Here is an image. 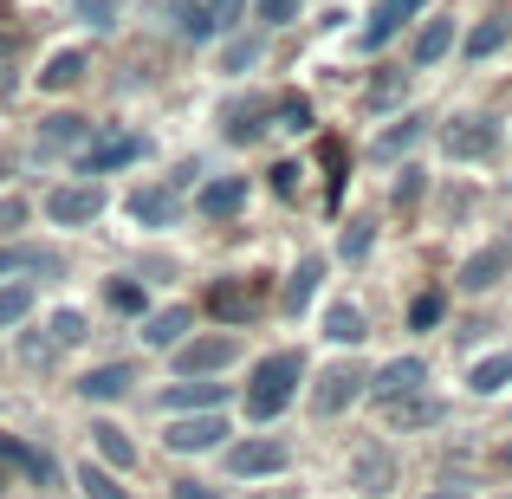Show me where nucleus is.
Segmentation results:
<instances>
[{
  "mask_svg": "<svg viewBox=\"0 0 512 499\" xmlns=\"http://www.w3.org/2000/svg\"><path fill=\"white\" fill-rule=\"evenodd\" d=\"M299 376H305V357H299V350H273V357L253 363V383H247V415H253V422H273V415L292 402Z\"/></svg>",
  "mask_w": 512,
  "mask_h": 499,
  "instance_id": "obj_1",
  "label": "nucleus"
},
{
  "mask_svg": "<svg viewBox=\"0 0 512 499\" xmlns=\"http://www.w3.org/2000/svg\"><path fill=\"white\" fill-rule=\"evenodd\" d=\"M98 214H104L98 182H72V188H52L46 195V221H59V227H85V221H98Z\"/></svg>",
  "mask_w": 512,
  "mask_h": 499,
  "instance_id": "obj_2",
  "label": "nucleus"
},
{
  "mask_svg": "<svg viewBox=\"0 0 512 499\" xmlns=\"http://www.w3.org/2000/svg\"><path fill=\"white\" fill-rule=\"evenodd\" d=\"M137 156H143V137H130V130H104V137H91V143H85L78 169H85V175H111V169L137 163Z\"/></svg>",
  "mask_w": 512,
  "mask_h": 499,
  "instance_id": "obj_3",
  "label": "nucleus"
},
{
  "mask_svg": "<svg viewBox=\"0 0 512 499\" xmlns=\"http://www.w3.org/2000/svg\"><path fill=\"white\" fill-rule=\"evenodd\" d=\"M506 273H512V240H493V247H480V253L461 260L454 286H461V292H487V286H500Z\"/></svg>",
  "mask_w": 512,
  "mask_h": 499,
  "instance_id": "obj_4",
  "label": "nucleus"
},
{
  "mask_svg": "<svg viewBox=\"0 0 512 499\" xmlns=\"http://www.w3.org/2000/svg\"><path fill=\"white\" fill-rule=\"evenodd\" d=\"M422 383H428V363L422 357H396V363H383L363 389H370L376 402H402V396H422Z\"/></svg>",
  "mask_w": 512,
  "mask_h": 499,
  "instance_id": "obj_5",
  "label": "nucleus"
},
{
  "mask_svg": "<svg viewBox=\"0 0 512 499\" xmlns=\"http://www.w3.org/2000/svg\"><path fill=\"white\" fill-rule=\"evenodd\" d=\"M363 383H370V370H363V363H331V370L318 376V389H312V409L318 415H338L344 402H357Z\"/></svg>",
  "mask_w": 512,
  "mask_h": 499,
  "instance_id": "obj_6",
  "label": "nucleus"
},
{
  "mask_svg": "<svg viewBox=\"0 0 512 499\" xmlns=\"http://www.w3.org/2000/svg\"><path fill=\"white\" fill-rule=\"evenodd\" d=\"M493 143H500V130H493L487 117H461V124L441 130V150H448L454 163H480V156H493Z\"/></svg>",
  "mask_w": 512,
  "mask_h": 499,
  "instance_id": "obj_7",
  "label": "nucleus"
},
{
  "mask_svg": "<svg viewBox=\"0 0 512 499\" xmlns=\"http://www.w3.org/2000/svg\"><path fill=\"white\" fill-rule=\"evenodd\" d=\"M292 454L286 441H240V448H227V474L234 480H260V474H279Z\"/></svg>",
  "mask_w": 512,
  "mask_h": 499,
  "instance_id": "obj_8",
  "label": "nucleus"
},
{
  "mask_svg": "<svg viewBox=\"0 0 512 499\" xmlns=\"http://www.w3.org/2000/svg\"><path fill=\"white\" fill-rule=\"evenodd\" d=\"M240 357L234 337H195V344H175V370L182 376H208V370H227Z\"/></svg>",
  "mask_w": 512,
  "mask_h": 499,
  "instance_id": "obj_9",
  "label": "nucleus"
},
{
  "mask_svg": "<svg viewBox=\"0 0 512 499\" xmlns=\"http://www.w3.org/2000/svg\"><path fill=\"white\" fill-rule=\"evenodd\" d=\"M221 435H227L221 415H182V422H169L163 448H175V454H208V448H221Z\"/></svg>",
  "mask_w": 512,
  "mask_h": 499,
  "instance_id": "obj_10",
  "label": "nucleus"
},
{
  "mask_svg": "<svg viewBox=\"0 0 512 499\" xmlns=\"http://www.w3.org/2000/svg\"><path fill=\"white\" fill-rule=\"evenodd\" d=\"M415 13H422V0H376V13H370V26H363L357 46H363V52L389 46V39H396V26H402V20H415Z\"/></svg>",
  "mask_w": 512,
  "mask_h": 499,
  "instance_id": "obj_11",
  "label": "nucleus"
},
{
  "mask_svg": "<svg viewBox=\"0 0 512 499\" xmlns=\"http://www.w3.org/2000/svg\"><path fill=\"white\" fill-rule=\"evenodd\" d=\"M130 214H137V227H169L175 214H182V195H175V182L137 188V195H130Z\"/></svg>",
  "mask_w": 512,
  "mask_h": 499,
  "instance_id": "obj_12",
  "label": "nucleus"
},
{
  "mask_svg": "<svg viewBox=\"0 0 512 499\" xmlns=\"http://www.w3.org/2000/svg\"><path fill=\"white\" fill-rule=\"evenodd\" d=\"M130 383H137L130 363H98V370L78 376V396L85 402H117V396H130Z\"/></svg>",
  "mask_w": 512,
  "mask_h": 499,
  "instance_id": "obj_13",
  "label": "nucleus"
},
{
  "mask_svg": "<svg viewBox=\"0 0 512 499\" xmlns=\"http://www.w3.org/2000/svg\"><path fill=\"white\" fill-rule=\"evenodd\" d=\"M240 201H247V175H214V182L195 195V214H208V221H227Z\"/></svg>",
  "mask_w": 512,
  "mask_h": 499,
  "instance_id": "obj_14",
  "label": "nucleus"
},
{
  "mask_svg": "<svg viewBox=\"0 0 512 499\" xmlns=\"http://www.w3.org/2000/svg\"><path fill=\"white\" fill-rule=\"evenodd\" d=\"M0 461L20 467L33 487H52V474H59V467H52V454H46V448H26L20 435H0Z\"/></svg>",
  "mask_w": 512,
  "mask_h": 499,
  "instance_id": "obj_15",
  "label": "nucleus"
},
{
  "mask_svg": "<svg viewBox=\"0 0 512 499\" xmlns=\"http://www.w3.org/2000/svg\"><path fill=\"white\" fill-rule=\"evenodd\" d=\"M188 325H195V312H188V305H169V312L143 318V344H156V350H175Z\"/></svg>",
  "mask_w": 512,
  "mask_h": 499,
  "instance_id": "obj_16",
  "label": "nucleus"
},
{
  "mask_svg": "<svg viewBox=\"0 0 512 499\" xmlns=\"http://www.w3.org/2000/svg\"><path fill=\"white\" fill-rule=\"evenodd\" d=\"M163 402H169L175 415H188V409L208 415L214 402H227V383H169V389H163Z\"/></svg>",
  "mask_w": 512,
  "mask_h": 499,
  "instance_id": "obj_17",
  "label": "nucleus"
},
{
  "mask_svg": "<svg viewBox=\"0 0 512 499\" xmlns=\"http://www.w3.org/2000/svg\"><path fill=\"white\" fill-rule=\"evenodd\" d=\"M448 46H454V20H428L422 33H415V46H409V65H415V72H428Z\"/></svg>",
  "mask_w": 512,
  "mask_h": 499,
  "instance_id": "obj_18",
  "label": "nucleus"
},
{
  "mask_svg": "<svg viewBox=\"0 0 512 499\" xmlns=\"http://www.w3.org/2000/svg\"><path fill=\"white\" fill-rule=\"evenodd\" d=\"M389 422H396L402 435H415V428H435V422H441V402H435V396H402V402H389Z\"/></svg>",
  "mask_w": 512,
  "mask_h": 499,
  "instance_id": "obj_19",
  "label": "nucleus"
},
{
  "mask_svg": "<svg viewBox=\"0 0 512 499\" xmlns=\"http://www.w3.org/2000/svg\"><path fill=\"white\" fill-rule=\"evenodd\" d=\"M506 33H512V13H487V20L474 26V33H467V59H493V52L506 46Z\"/></svg>",
  "mask_w": 512,
  "mask_h": 499,
  "instance_id": "obj_20",
  "label": "nucleus"
},
{
  "mask_svg": "<svg viewBox=\"0 0 512 499\" xmlns=\"http://www.w3.org/2000/svg\"><path fill=\"white\" fill-rule=\"evenodd\" d=\"M318 279H325V260H318V253H312V260H299V266H292V279H286V312H292V318H299L305 305H312Z\"/></svg>",
  "mask_w": 512,
  "mask_h": 499,
  "instance_id": "obj_21",
  "label": "nucleus"
},
{
  "mask_svg": "<svg viewBox=\"0 0 512 499\" xmlns=\"http://www.w3.org/2000/svg\"><path fill=\"white\" fill-rule=\"evenodd\" d=\"M91 137V124L85 117H46V130H39V156H52V150H72V143H85Z\"/></svg>",
  "mask_w": 512,
  "mask_h": 499,
  "instance_id": "obj_22",
  "label": "nucleus"
},
{
  "mask_svg": "<svg viewBox=\"0 0 512 499\" xmlns=\"http://www.w3.org/2000/svg\"><path fill=\"white\" fill-rule=\"evenodd\" d=\"M78 78H85V52H78V46H65V52H52V59H46L39 85H46V91H72Z\"/></svg>",
  "mask_w": 512,
  "mask_h": 499,
  "instance_id": "obj_23",
  "label": "nucleus"
},
{
  "mask_svg": "<svg viewBox=\"0 0 512 499\" xmlns=\"http://www.w3.org/2000/svg\"><path fill=\"white\" fill-rule=\"evenodd\" d=\"M506 383H512V350H500V357H487V363H474V376H467V389H474V396H500Z\"/></svg>",
  "mask_w": 512,
  "mask_h": 499,
  "instance_id": "obj_24",
  "label": "nucleus"
},
{
  "mask_svg": "<svg viewBox=\"0 0 512 499\" xmlns=\"http://www.w3.org/2000/svg\"><path fill=\"white\" fill-rule=\"evenodd\" d=\"M325 337H331V344H363V337H370V331H363V312H357V305H331V312H325Z\"/></svg>",
  "mask_w": 512,
  "mask_h": 499,
  "instance_id": "obj_25",
  "label": "nucleus"
},
{
  "mask_svg": "<svg viewBox=\"0 0 512 499\" xmlns=\"http://www.w3.org/2000/svg\"><path fill=\"white\" fill-rule=\"evenodd\" d=\"M91 448H98L111 467H130V461H137V448H130V435L117 422H98V428H91Z\"/></svg>",
  "mask_w": 512,
  "mask_h": 499,
  "instance_id": "obj_26",
  "label": "nucleus"
},
{
  "mask_svg": "<svg viewBox=\"0 0 512 499\" xmlns=\"http://www.w3.org/2000/svg\"><path fill=\"white\" fill-rule=\"evenodd\" d=\"M0 273H59V253H39V247H0Z\"/></svg>",
  "mask_w": 512,
  "mask_h": 499,
  "instance_id": "obj_27",
  "label": "nucleus"
},
{
  "mask_svg": "<svg viewBox=\"0 0 512 499\" xmlns=\"http://www.w3.org/2000/svg\"><path fill=\"white\" fill-rule=\"evenodd\" d=\"M26 312H33V286H26V279H7V286H0V331L20 325Z\"/></svg>",
  "mask_w": 512,
  "mask_h": 499,
  "instance_id": "obj_28",
  "label": "nucleus"
},
{
  "mask_svg": "<svg viewBox=\"0 0 512 499\" xmlns=\"http://www.w3.org/2000/svg\"><path fill=\"white\" fill-rule=\"evenodd\" d=\"M422 124H428V117H415V111L402 117V124H389L383 137H376V156H402V150H409L415 137H422Z\"/></svg>",
  "mask_w": 512,
  "mask_h": 499,
  "instance_id": "obj_29",
  "label": "nucleus"
},
{
  "mask_svg": "<svg viewBox=\"0 0 512 499\" xmlns=\"http://www.w3.org/2000/svg\"><path fill=\"white\" fill-rule=\"evenodd\" d=\"M260 130H266V111H260V104H234V111H227V137H234V143H253Z\"/></svg>",
  "mask_w": 512,
  "mask_h": 499,
  "instance_id": "obj_30",
  "label": "nucleus"
},
{
  "mask_svg": "<svg viewBox=\"0 0 512 499\" xmlns=\"http://www.w3.org/2000/svg\"><path fill=\"white\" fill-rule=\"evenodd\" d=\"M78 487H85V499H130L104 467H91V461H78Z\"/></svg>",
  "mask_w": 512,
  "mask_h": 499,
  "instance_id": "obj_31",
  "label": "nucleus"
},
{
  "mask_svg": "<svg viewBox=\"0 0 512 499\" xmlns=\"http://www.w3.org/2000/svg\"><path fill=\"white\" fill-rule=\"evenodd\" d=\"M214 312H221V318L253 312V286H247V292H240V286H214Z\"/></svg>",
  "mask_w": 512,
  "mask_h": 499,
  "instance_id": "obj_32",
  "label": "nucleus"
},
{
  "mask_svg": "<svg viewBox=\"0 0 512 499\" xmlns=\"http://www.w3.org/2000/svg\"><path fill=\"white\" fill-rule=\"evenodd\" d=\"M195 7H201V20H208V33H221V26L240 20V0H195Z\"/></svg>",
  "mask_w": 512,
  "mask_h": 499,
  "instance_id": "obj_33",
  "label": "nucleus"
},
{
  "mask_svg": "<svg viewBox=\"0 0 512 499\" xmlns=\"http://www.w3.org/2000/svg\"><path fill=\"white\" fill-rule=\"evenodd\" d=\"M357 480H363L370 493H383V487H389V461H383V454H363V461H357Z\"/></svg>",
  "mask_w": 512,
  "mask_h": 499,
  "instance_id": "obj_34",
  "label": "nucleus"
},
{
  "mask_svg": "<svg viewBox=\"0 0 512 499\" xmlns=\"http://www.w3.org/2000/svg\"><path fill=\"white\" fill-rule=\"evenodd\" d=\"M338 253H344V260H363V253H370V221H350L344 240H338Z\"/></svg>",
  "mask_w": 512,
  "mask_h": 499,
  "instance_id": "obj_35",
  "label": "nucleus"
},
{
  "mask_svg": "<svg viewBox=\"0 0 512 499\" xmlns=\"http://www.w3.org/2000/svg\"><path fill=\"white\" fill-rule=\"evenodd\" d=\"M409 325H415V331H435V325H441V292H422V299H415Z\"/></svg>",
  "mask_w": 512,
  "mask_h": 499,
  "instance_id": "obj_36",
  "label": "nucleus"
},
{
  "mask_svg": "<svg viewBox=\"0 0 512 499\" xmlns=\"http://www.w3.org/2000/svg\"><path fill=\"white\" fill-rule=\"evenodd\" d=\"M85 337V312H59L52 318V344H78Z\"/></svg>",
  "mask_w": 512,
  "mask_h": 499,
  "instance_id": "obj_37",
  "label": "nucleus"
},
{
  "mask_svg": "<svg viewBox=\"0 0 512 499\" xmlns=\"http://www.w3.org/2000/svg\"><path fill=\"white\" fill-rule=\"evenodd\" d=\"M279 124H286V130H305V124H312V104H305V98H279Z\"/></svg>",
  "mask_w": 512,
  "mask_h": 499,
  "instance_id": "obj_38",
  "label": "nucleus"
},
{
  "mask_svg": "<svg viewBox=\"0 0 512 499\" xmlns=\"http://www.w3.org/2000/svg\"><path fill=\"white\" fill-rule=\"evenodd\" d=\"M104 299H111V305H117V312H143V292H137V286H130V279H117V286H111V292H104Z\"/></svg>",
  "mask_w": 512,
  "mask_h": 499,
  "instance_id": "obj_39",
  "label": "nucleus"
},
{
  "mask_svg": "<svg viewBox=\"0 0 512 499\" xmlns=\"http://www.w3.org/2000/svg\"><path fill=\"white\" fill-rule=\"evenodd\" d=\"M415 195H422V169H402V182H396V208H415Z\"/></svg>",
  "mask_w": 512,
  "mask_h": 499,
  "instance_id": "obj_40",
  "label": "nucleus"
},
{
  "mask_svg": "<svg viewBox=\"0 0 512 499\" xmlns=\"http://www.w3.org/2000/svg\"><path fill=\"white\" fill-rule=\"evenodd\" d=\"M253 59H260V46H253V39H240V46H227V72H247Z\"/></svg>",
  "mask_w": 512,
  "mask_h": 499,
  "instance_id": "obj_41",
  "label": "nucleus"
},
{
  "mask_svg": "<svg viewBox=\"0 0 512 499\" xmlns=\"http://www.w3.org/2000/svg\"><path fill=\"white\" fill-rule=\"evenodd\" d=\"M292 7H299V0H260V20H266V26H286Z\"/></svg>",
  "mask_w": 512,
  "mask_h": 499,
  "instance_id": "obj_42",
  "label": "nucleus"
},
{
  "mask_svg": "<svg viewBox=\"0 0 512 499\" xmlns=\"http://www.w3.org/2000/svg\"><path fill=\"white\" fill-rule=\"evenodd\" d=\"M78 13H85L91 26H111V0H78Z\"/></svg>",
  "mask_w": 512,
  "mask_h": 499,
  "instance_id": "obj_43",
  "label": "nucleus"
},
{
  "mask_svg": "<svg viewBox=\"0 0 512 499\" xmlns=\"http://www.w3.org/2000/svg\"><path fill=\"white\" fill-rule=\"evenodd\" d=\"M273 188H279V195H292V188H299V169L279 163V169H273Z\"/></svg>",
  "mask_w": 512,
  "mask_h": 499,
  "instance_id": "obj_44",
  "label": "nucleus"
},
{
  "mask_svg": "<svg viewBox=\"0 0 512 499\" xmlns=\"http://www.w3.org/2000/svg\"><path fill=\"white\" fill-rule=\"evenodd\" d=\"M175 499H214L208 487H195V480H175Z\"/></svg>",
  "mask_w": 512,
  "mask_h": 499,
  "instance_id": "obj_45",
  "label": "nucleus"
},
{
  "mask_svg": "<svg viewBox=\"0 0 512 499\" xmlns=\"http://www.w3.org/2000/svg\"><path fill=\"white\" fill-rule=\"evenodd\" d=\"M7 59H13V39H7V33H0V65H7Z\"/></svg>",
  "mask_w": 512,
  "mask_h": 499,
  "instance_id": "obj_46",
  "label": "nucleus"
},
{
  "mask_svg": "<svg viewBox=\"0 0 512 499\" xmlns=\"http://www.w3.org/2000/svg\"><path fill=\"white\" fill-rule=\"evenodd\" d=\"M428 499H467V493H461V487H454V493H428Z\"/></svg>",
  "mask_w": 512,
  "mask_h": 499,
  "instance_id": "obj_47",
  "label": "nucleus"
},
{
  "mask_svg": "<svg viewBox=\"0 0 512 499\" xmlns=\"http://www.w3.org/2000/svg\"><path fill=\"white\" fill-rule=\"evenodd\" d=\"M0 487H7V480H0Z\"/></svg>",
  "mask_w": 512,
  "mask_h": 499,
  "instance_id": "obj_48",
  "label": "nucleus"
}]
</instances>
